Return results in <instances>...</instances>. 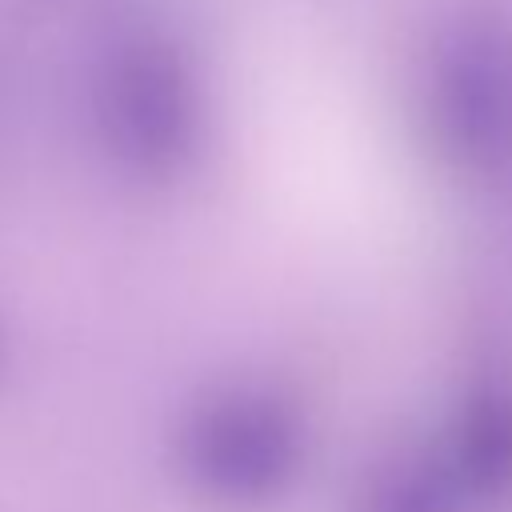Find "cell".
I'll use <instances>...</instances> for the list:
<instances>
[{"instance_id":"cell-1","label":"cell","mask_w":512,"mask_h":512,"mask_svg":"<svg viewBox=\"0 0 512 512\" xmlns=\"http://www.w3.org/2000/svg\"><path fill=\"white\" fill-rule=\"evenodd\" d=\"M300 464L296 428L260 404L220 408L204 416L184 444L188 484L228 508H256L288 492Z\"/></svg>"},{"instance_id":"cell-2","label":"cell","mask_w":512,"mask_h":512,"mask_svg":"<svg viewBox=\"0 0 512 512\" xmlns=\"http://www.w3.org/2000/svg\"><path fill=\"white\" fill-rule=\"evenodd\" d=\"M468 496L448 472L444 456L404 460L368 484L360 512H468Z\"/></svg>"}]
</instances>
